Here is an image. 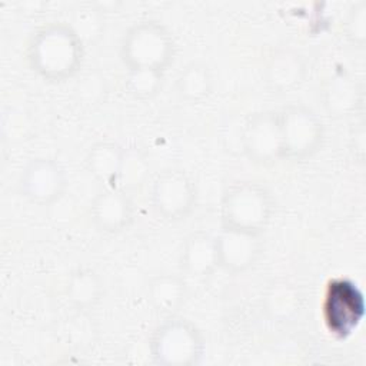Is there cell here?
Masks as SVG:
<instances>
[{
    "mask_svg": "<svg viewBox=\"0 0 366 366\" xmlns=\"http://www.w3.org/2000/svg\"><path fill=\"white\" fill-rule=\"evenodd\" d=\"M31 69L53 81L71 77L83 59L81 40L64 23L43 26L31 37L27 51Z\"/></svg>",
    "mask_w": 366,
    "mask_h": 366,
    "instance_id": "cell-1",
    "label": "cell"
},
{
    "mask_svg": "<svg viewBox=\"0 0 366 366\" xmlns=\"http://www.w3.org/2000/svg\"><path fill=\"white\" fill-rule=\"evenodd\" d=\"M273 210L267 189L256 182L232 184L222 200V227L257 234L266 229Z\"/></svg>",
    "mask_w": 366,
    "mask_h": 366,
    "instance_id": "cell-2",
    "label": "cell"
},
{
    "mask_svg": "<svg viewBox=\"0 0 366 366\" xmlns=\"http://www.w3.org/2000/svg\"><path fill=\"white\" fill-rule=\"evenodd\" d=\"M174 44L170 33L159 23L140 21L129 29L122 41V59L129 70L163 73L173 60Z\"/></svg>",
    "mask_w": 366,
    "mask_h": 366,
    "instance_id": "cell-3",
    "label": "cell"
},
{
    "mask_svg": "<svg viewBox=\"0 0 366 366\" xmlns=\"http://www.w3.org/2000/svg\"><path fill=\"white\" fill-rule=\"evenodd\" d=\"M365 315V297L356 282L349 277H332L326 282L322 317L326 330L339 340L347 339Z\"/></svg>",
    "mask_w": 366,
    "mask_h": 366,
    "instance_id": "cell-4",
    "label": "cell"
},
{
    "mask_svg": "<svg viewBox=\"0 0 366 366\" xmlns=\"http://www.w3.org/2000/svg\"><path fill=\"white\" fill-rule=\"evenodd\" d=\"M150 350L159 365L190 366L197 363L203 355V339L192 322L170 319L156 329Z\"/></svg>",
    "mask_w": 366,
    "mask_h": 366,
    "instance_id": "cell-5",
    "label": "cell"
},
{
    "mask_svg": "<svg viewBox=\"0 0 366 366\" xmlns=\"http://www.w3.org/2000/svg\"><path fill=\"white\" fill-rule=\"evenodd\" d=\"M282 157L305 159L315 153L322 140V123L305 106H290L276 113Z\"/></svg>",
    "mask_w": 366,
    "mask_h": 366,
    "instance_id": "cell-6",
    "label": "cell"
},
{
    "mask_svg": "<svg viewBox=\"0 0 366 366\" xmlns=\"http://www.w3.org/2000/svg\"><path fill=\"white\" fill-rule=\"evenodd\" d=\"M152 202L163 219L172 222L184 219L196 204L193 180L183 170H163L153 182Z\"/></svg>",
    "mask_w": 366,
    "mask_h": 366,
    "instance_id": "cell-7",
    "label": "cell"
},
{
    "mask_svg": "<svg viewBox=\"0 0 366 366\" xmlns=\"http://www.w3.org/2000/svg\"><path fill=\"white\" fill-rule=\"evenodd\" d=\"M64 187V172L59 163L51 159L31 160L20 176V190L23 196L39 206L59 200Z\"/></svg>",
    "mask_w": 366,
    "mask_h": 366,
    "instance_id": "cell-8",
    "label": "cell"
},
{
    "mask_svg": "<svg viewBox=\"0 0 366 366\" xmlns=\"http://www.w3.org/2000/svg\"><path fill=\"white\" fill-rule=\"evenodd\" d=\"M217 266L227 272H243L250 267L259 256V236L236 229L222 227L214 237Z\"/></svg>",
    "mask_w": 366,
    "mask_h": 366,
    "instance_id": "cell-9",
    "label": "cell"
},
{
    "mask_svg": "<svg viewBox=\"0 0 366 366\" xmlns=\"http://www.w3.org/2000/svg\"><path fill=\"white\" fill-rule=\"evenodd\" d=\"M244 150L254 162H272L282 157L277 116L257 114L249 120L244 130Z\"/></svg>",
    "mask_w": 366,
    "mask_h": 366,
    "instance_id": "cell-10",
    "label": "cell"
},
{
    "mask_svg": "<svg viewBox=\"0 0 366 366\" xmlns=\"http://www.w3.org/2000/svg\"><path fill=\"white\" fill-rule=\"evenodd\" d=\"M90 213L99 229L116 233L130 224L133 204L123 190L107 189L94 197Z\"/></svg>",
    "mask_w": 366,
    "mask_h": 366,
    "instance_id": "cell-11",
    "label": "cell"
},
{
    "mask_svg": "<svg viewBox=\"0 0 366 366\" xmlns=\"http://www.w3.org/2000/svg\"><path fill=\"white\" fill-rule=\"evenodd\" d=\"M217 267L214 239L206 233H192L182 252V269L190 277L204 279Z\"/></svg>",
    "mask_w": 366,
    "mask_h": 366,
    "instance_id": "cell-12",
    "label": "cell"
},
{
    "mask_svg": "<svg viewBox=\"0 0 366 366\" xmlns=\"http://www.w3.org/2000/svg\"><path fill=\"white\" fill-rule=\"evenodd\" d=\"M124 152L114 143L99 142L90 147L87 167L90 173L102 182L117 180Z\"/></svg>",
    "mask_w": 366,
    "mask_h": 366,
    "instance_id": "cell-13",
    "label": "cell"
},
{
    "mask_svg": "<svg viewBox=\"0 0 366 366\" xmlns=\"http://www.w3.org/2000/svg\"><path fill=\"white\" fill-rule=\"evenodd\" d=\"M100 295V283L92 270L79 269L74 272L67 285L69 299L79 307L93 305Z\"/></svg>",
    "mask_w": 366,
    "mask_h": 366,
    "instance_id": "cell-14",
    "label": "cell"
},
{
    "mask_svg": "<svg viewBox=\"0 0 366 366\" xmlns=\"http://www.w3.org/2000/svg\"><path fill=\"white\" fill-rule=\"evenodd\" d=\"M183 296V283L180 279L164 274L156 277L150 285V299L159 310L169 312L177 307Z\"/></svg>",
    "mask_w": 366,
    "mask_h": 366,
    "instance_id": "cell-15",
    "label": "cell"
},
{
    "mask_svg": "<svg viewBox=\"0 0 366 366\" xmlns=\"http://www.w3.org/2000/svg\"><path fill=\"white\" fill-rule=\"evenodd\" d=\"M269 81L280 89L295 86L302 76V66L296 56L280 53L270 61L267 67Z\"/></svg>",
    "mask_w": 366,
    "mask_h": 366,
    "instance_id": "cell-16",
    "label": "cell"
},
{
    "mask_svg": "<svg viewBox=\"0 0 366 366\" xmlns=\"http://www.w3.org/2000/svg\"><path fill=\"white\" fill-rule=\"evenodd\" d=\"M210 90V77L204 66L192 63L179 77V92L192 100H200Z\"/></svg>",
    "mask_w": 366,
    "mask_h": 366,
    "instance_id": "cell-17",
    "label": "cell"
},
{
    "mask_svg": "<svg viewBox=\"0 0 366 366\" xmlns=\"http://www.w3.org/2000/svg\"><path fill=\"white\" fill-rule=\"evenodd\" d=\"M162 77L163 73L154 70H129L127 86L134 94L149 97L153 96L160 87Z\"/></svg>",
    "mask_w": 366,
    "mask_h": 366,
    "instance_id": "cell-18",
    "label": "cell"
}]
</instances>
